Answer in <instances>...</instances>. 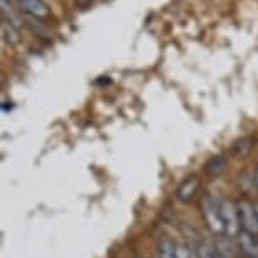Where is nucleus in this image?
Instances as JSON below:
<instances>
[{
	"label": "nucleus",
	"mask_w": 258,
	"mask_h": 258,
	"mask_svg": "<svg viewBox=\"0 0 258 258\" xmlns=\"http://www.w3.org/2000/svg\"><path fill=\"white\" fill-rule=\"evenodd\" d=\"M201 211L209 230L218 236H226V230L225 225H223V218L220 211V201L213 199L211 196H204L201 201Z\"/></svg>",
	"instance_id": "obj_1"
},
{
	"label": "nucleus",
	"mask_w": 258,
	"mask_h": 258,
	"mask_svg": "<svg viewBox=\"0 0 258 258\" xmlns=\"http://www.w3.org/2000/svg\"><path fill=\"white\" fill-rule=\"evenodd\" d=\"M236 211H238V218H240L241 231L251 233V235L258 236V213L255 204L250 203L248 199H240L236 203Z\"/></svg>",
	"instance_id": "obj_2"
},
{
	"label": "nucleus",
	"mask_w": 258,
	"mask_h": 258,
	"mask_svg": "<svg viewBox=\"0 0 258 258\" xmlns=\"http://www.w3.org/2000/svg\"><path fill=\"white\" fill-rule=\"evenodd\" d=\"M218 201H220V211L223 218V225H225L226 230V236L236 238L241 231L240 218H238V211H236V203L230 201V199H218Z\"/></svg>",
	"instance_id": "obj_3"
},
{
	"label": "nucleus",
	"mask_w": 258,
	"mask_h": 258,
	"mask_svg": "<svg viewBox=\"0 0 258 258\" xmlns=\"http://www.w3.org/2000/svg\"><path fill=\"white\" fill-rule=\"evenodd\" d=\"M201 187V179L196 174H189L186 179H182V182L179 184L177 191H176V198L181 203H189L191 199L196 196L198 189Z\"/></svg>",
	"instance_id": "obj_4"
},
{
	"label": "nucleus",
	"mask_w": 258,
	"mask_h": 258,
	"mask_svg": "<svg viewBox=\"0 0 258 258\" xmlns=\"http://www.w3.org/2000/svg\"><path fill=\"white\" fill-rule=\"evenodd\" d=\"M236 246L245 258H258V236L251 233L240 231V235L236 236Z\"/></svg>",
	"instance_id": "obj_5"
},
{
	"label": "nucleus",
	"mask_w": 258,
	"mask_h": 258,
	"mask_svg": "<svg viewBox=\"0 0 258 258\" xmlns=\"http://www.w3.org/2000/svg\"><path fill=\"white\" fill-rule=\"evenodd\" d=\"M22 11L36 19H46L49 17V7L44 0H21Z\"/></svg>",
	"instance_id": "obj_6"
},
{
	"label": "nucleus",
	"mask_w": 258,
	"mask_h": 258,
	"mask_svg": "<svg viewBox=\"0 0 258 258\" xmlns=\"http://www.w3.org/2000/svg\"><path fill=\"white\" fill-rule=\"evenodd\" d=\"M226 167H228V162H226V157L225 155H214L208 160L206 164V174L209 177H220L223 174L226 172Z\"/></svg>",
	"instance_id": "obj_7"
},
{
	"label": "nucleus",
	"mask_w": 258,
	"mask_h": 258,
	"mask_svg": "<svg viewBox=\"0 0 258 258\" xmlns=\"http://www.w3.org/2000/svg\"><path fill=\"white\" fill-rule=\"evenodd\" d=\"M253 139L251 137H243L240 140H236L235 144L231 145L230 149V155L233 159H245L250 155L251 149H253Z\"/></svg>",
	"instance_id": "obj_8"
},
{
	"label": "nucleus",
	"mask_w": 258,
	"mask_h": 258,
	"mask_svg": "<svg viewBox=\"0 0 258 258\" xmlns=\"http://www.w3.org/2000/svg\"><path fill=\"white\" fill-rule=\"evenodd\" d=\"M157 255L159 258H179L177 245L172 240H169L167 236H162L157 246Z\"/></svg>",
	"instance_id": "obj_9"
},
{
	"label": "nucleus",
	"mask_w": 258,
	"mask_h": 258,
	"mask_svg": "<svg viewBox=\"0 0 258 258\" xmlns=\"http://www.w3.org/2000/svg\"><path fill=\"white\" fill-rule=\"evenodd\" d=\"M2 29H4V36H6L7 42H11V44H17L19 42V32L14 24H9V22H4L2 24Z\"/></svg>",
	"instance_id": "obj_10"
},
{
	"label": "nucleus",
	"mask_w": 258,
	"mask_h": 258,
	"mask_svg": "<svg viewBox=\"0 0 258 258\" xmlns=\"http://www.w3.org/2000/svg\"><path fill=\"white\" fill-rule=\"evenodd\" d=\"M177 253L179 258H199L196 250L189 245H177Z\"/></svg>",
	"instance_id": "obj_11"
},
{
	"label": "nucleus",
	"mask_w": 258,
	"mask_h": 258,
	"mask_svg": "<svg viewBox=\"0 0 258 258\" xmlns=\"http://www.w3.org/2000/svg\"><path fill=\"white\" fill-rule=\"evenodd\" d=\"M76 2H78V6H88L91 0H76Z\"/></svg>",
	"instance_id": "obj_12"
},
{
	"label": "nucleus",
	"mask_w": 258,
	"mask_h": 258,
	"mask_svg": "<svg viewBox=\"0 0 258 258\" xmlns=\"http://www.w3.org/2000/svg\"><path fill=\"white\" fill-rule=\"evenodd\" d=\"M255 184H256V187H258V165L255 167Z\"/></svg>",
	"instance_id": "obj_13"
},
{
	"label": "nucleus",
	"mask_w": 258,
	"mask_h": 258,
	"mask_svg": "<svg viewBox=\"0 0 258 258\" xmlns=\"http://www.w3.org/2000/svg\"><path fill=\"white\" fill-rule=\"evenodd\" d=\"M134 258H142V256H139V255H135V256H134Z\"/></svg>",
	"instance_id": "obj_14"
},
{
	"label": "nucleus",
	"mask_w": 258,
	"mask_h": 258,
	"mask_svg": "<svg viewBox=\"0 0 258 258\" xmlns=\"http://www.w3.org/2000/svg\"><path fill=\"white\" fill-rule=\"evenodd\" d=\"M255 206H256V213H258V204H255Z\"/></svg>",
	"instance_id": "obj_15"
},
{
	"label": "nucleus",
	"mask_w": 258,
	"mask_h": 258,
	"mask_svg": "<svg viewBox=\"0 0 258 258\" xmlns=\"http://www.w3.org/2000/svg\"><path fill=\"white\" fill-rule=\"evenodd\" d=\"M213 258H220V256H218V255H216V256H213Z\"/></svg>",
	"instance_id": "obj_16"
}]
</instances>
